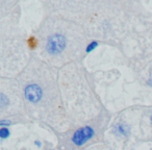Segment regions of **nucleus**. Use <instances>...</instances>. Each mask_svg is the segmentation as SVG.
Instances as JSON below:
<instances>
[{
    "label": "nucleus",
    "instance_id": "nucleus-1",
    "mask_svg": "<svg viewBox=\"0 0 152 150\" xmlns=\"http://www.w3.org/2000/svg\"><path fill=\"white\" fill-rule=\"evenodd\" d=\"M67 47V39L63 34H53L47 39L45 49L50 55H58Z\"/></svg>",
    "mask_w": 152,
    "mask_h": 150
},
{
    "label": "nucleus",
    "instance_id": "nucleus-2",
    "mask_svg": "<svg viewBox=\"0 0 152 150\" xmlns=\"http://www.w3.org/2000/svg\"><path fill=\"white\" fill-rule=\"evenodd\" d=\"M95 135V129L91 125H85L79 127L73 132L71 137V142L77 147H81L87 144L90 140H92Z\"/></svg>",
    "mask_w": 152,
    "mask_h": 150
},
{
    "label": "nucleus",
    "instance_id": "nucleus-3",
    "mask_svg": "<svg viewBox=\"0 0 152 150\" xmlns=\"http://www.w3.org/2000/svg\"><path fill=\"white\" fill-rule=\"evenodd\" d=\"M43 95H44L43 89L38 83H28L24 88V97L32 104L39 103L43 99Z\"/></svg>",
    "mask_w": 152,
    "mask_h": 150
},
{
    "label": "nucleus",
    "instance_id": "nucleus-4",
    "mask_svg": "<svg viewBox=\"0 0 152 150\" xmlns=\"http://www.w3.org/2000/svg\"><path fill=\"white\" fill-rule=\"evenodd\" d=\"M114 132L120 137H128L130 133V127L125 123H117L114 126Z\"/></svg>",
    "mask_w": 152,
    "mask_h": 150
},
{
    "label": "nucleus",
    "instance_id": "nucleus-5",
    "mask_svg": "<svg viewBox=\"0 0 152 150\" xmlns=\"http://www.w3.org/2000/svg\"><path fill=\"white\" fill-rule=\"evenodd\" d=\"M10 105V98L4 93H0V110H4Z\"/></svg>",
    "mask_w": 152,
    "mask_h": 150
},
{
    "label": "nucleus",
    "instance_id": "nucleus-6",
    "mask_svg": "<svg viewBox=\"0 0 152 150\" xmlns=\"http://www.w3.org/2000/svg\"><path fill=\"white\" fill-rule=\"evenodd\" d=\"M98 46H99V42H98V41H96V40L91 41V42L87 45V47H86V53L89 54V53L93 52L94 50H96V49L98 48Z\"/></svg>",
    "mask_w": 152,
    "mask_h": 150
},
{
    "label": "nucleus",
    "instance_id": "nucleus-7",
    "mask_svg": "<svg viewBox=\"0 0 152 150\" xmlns=\"http://www.w3.org/2000/svg\"><path fill=\"white\" fill-rule=\"evenodd\" d=\"M11 130L10 127H1L0 128V139L1 140H7L11 137Z\"/></svg>",
    "mask_w": 152,
    "mask_h": 150
},
{
    "label": "nucleus",
    "instance_id": "nucleus-8",
    "mask_svg": "<svg viewBox=\"0 0 152 150\" xmlns=\"http://www.w3.org/2000/svg\"><path fill=\"white\" fill-rule=\"evenodd\" d=\"M12 124L13 123H12V121L10 119H1L0 120V128L1 127H10Z\"/></svg>",
    "mask_w": 152,
    "mask_h": 150
},
{
    "label": "nucleus",
    "instance_id": "nucleus-9",
    "mask_svg": "<svg viewBox=\"0 0 152 150\" xmlns=\"http://www.w3.org/2000/svg\"><path fill=\"white\" fill-rule=\"evenodd\" d=\"M34 146H36V147H38V148H42V146H43V143L41 141H39V140L34 141Z\"/></svg>",
    "mask_w": 152,
    "mask_h": 150
},
{
    "label": "nucleus",
    "instance_id": "nucleus-10",
    "mask_svg": "<svg viewBox=\"0 0 152 150\" xmlns=\"http://www.w3.org/2000/svg\"><path fill=\"white\" fill-rule=\"evenodd\" d=\"M147 85L149 86V87H152V74L149 76V78L147 79Z\"/></svg>",
    "mask_w": 152,
    "mask_h": 150
},
{
    "label": "nucleus",
    "instance_id": "nucleus-11",
    "mask_svg": "<svg viewBox=\"0 0 152 150\" xmlns=\"http://www.w3.org/2000/svg\"><path fill=\"white\" fill-rule=\"evenodd\" d=\"M150 124L152 125V114H151V116H150Z\"/></svg>",
    "mask_w": 152,
    "mask_h": 150
},
{
    "label": "nucleus",
    "instance_id": "nucleus-12",
    "mask_svg": "<svg viewBox=\"0 0 152 150\" xmlns=\"http://www.w3.org/2000/svg\"><path fill=\"white\" fill-rule=\"evenodd\" d=\"M52 150H55V149H52Z\"/></svg>",
    "mask_w": 152,
    "mask_h": 150
}]
</instances>
